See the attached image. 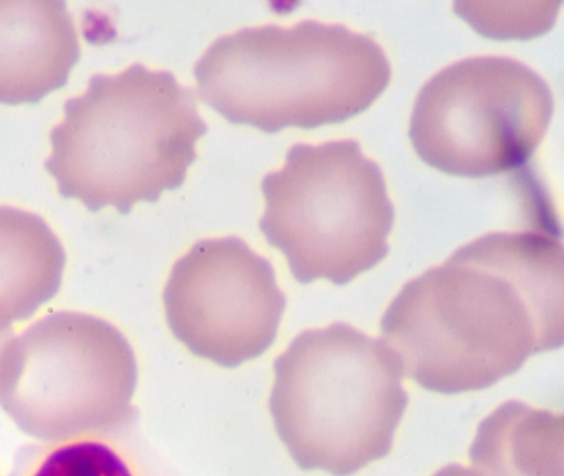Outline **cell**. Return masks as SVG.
I'll return each mask as SVG.
<instances>
[{"label": "cell", "instance_id": "obj_1", "mask_svg": "<svg viewBox=\"0 0 564 476\" xmlns=\"http://www.w3.org/2000/svg\"><path fill=\"white\" fill-rule=\"evenodd\" d=\"M563 267L550 235H485L402 288L382 317V343L422 389H487L563 346Z\"/></svg>", "mask_w": 564, "mask_h": 476}, {"label": "cell", "instance_id": "obj_2", "mask_svg": "<svg viewBox=\"0 0 564 476\" xmlns=\"http://www.w3.org/2000/svg\"><path fill=\"white\" fill-rule=\"evenodd\" d=\"M206 132L193 89L173 73L133 65L94 76L84 96L65 102L45 169L64 197L128 214L183 185Z\"/></svg>", "mask_w": 564, "mask_h": 476}, {"label": "cell", "instance_id": "obj_3", "mask_svg": "<svg viewBox=\"0 0 564 476\" xmlns=\"http://www.w3.org/2000/svg\"><path fill=\"white\" fill-rule=\"evenodd\" d=\"M200 99L234 125L312 129L366 111L391 82L365 33L305 20L220 36L194 68Z\"/></svg>", "mask_w": 564, "mask_h": 476}, {"label": "cell", "instance_id": "obj_4", "mask_svg": "<svg viewBox=\"0 0 564 476\" xmlns=\"http://www.w3.org/2000/svg\"><path fill=\"white\" fill-rule=\"evenodd\" d=\"M382 340L345 323L310 329L276 359L270 412L296 465L351 476L391 452L408 393Z\"/></svg>", "mask_w": 564, "mask_h": 476}, {"label": "cell", "instance_id": "obj_5", "mask_svg": "<svg viewBox=\"0 0 564 476\" xmlns=\"http://www.w3.org/2000/svg\"><path fill=\"white\" fill-rule=\"evenodd\" d=\"M262 191L260 230L300 283L346 284L388 255L394 207L381 169L358 141L293 145Z\"/></svg>", "mask_w": 564, "mask_h": 476}, {"label": "cell", "instance_id": "obj_6", "mask_svg": "<svg viewBox=\"0 0 564 476\" xmlns=\"http://www.w3.org/2000/svg\"><path fill=\"white\" fill-rule=\"evenodd\" d=\"M137 383L133 347L118 327L91 314H51L0 350V407L42 442L121 429Z\"/></svg>", "mask_w": 564, "mask_h": 476}, {"label": "cell", "instance_id": "obj_7", "mask_svg": "<svg viewBox=\"0 0 564 476\" xmlns=\"http://www.w3.org/2000/svg\"><path fill=\"white\" fill-rule=\"evenodd\" d=\"M553 109L550 86L530 66L508 56H474L422 86L409 138L431 167L458 177H488L533 158Z\"/></svg>", "mask_w": 564, "mask_h": 476}, {"label": "cell", "instance_id": "obj_8", "mask_svg": "<svg viewBox=\"0 0 564 476\" xmlns=\"http://www.w3.org/2000/svg\"><path fill=\"white\" fill-rule=\"evenodd\" d=\"M285 306L270 261L237 237L194 245L164 288L174 336L191 353L229 369L272 346Z\"/></svg>", "mask_w": 564, "mask_h": 476}, {"label": "cell", "instance_id": "obj_9", "mask_svg": "<svg viewBox=\"0 0 564 476\" xmlns=\"http://www.w3.org/2000/svg\"><path fill=\"white\" fill-rule=\"evenodd\" d=\"M80 43L67 3L0 0V102L34 105L67 85Z\"/></svg>", "mask_w": 564, "mask_h": 476}, {"label": "cell", "instance_id": "obj_10", "mask_svg": "<svg viewBox=\"0 0 564 476\" xmlns=\"http://www.w3.org/2000/svg\"><path fill=\"white\" fill-rule=\"evenodd\" d=\"M65 251L39 215L0 207V333L29 320L61 290Z\"/></svg>", "mask_w": 564, "mask_h": 476}, {"label": "cell", "instance_id": "obj_11", "mask_svg": "<svg viewBox=\"0 0 564 476\" xmlns=\"http://www.w3.org/2000/svg\"><path fill=\"white\" fill-rule=\"evenodd\" d=\"M470 462L480 476H564V420L511 402L478 426Z\"/></svg>", "mask_w": 564, "mask_h": 476}, {"label": "cell", "instance_id": "obj_12", "mask_svg": "<svg viewBox=\"0 0 564 476\" xmlns=\"http://www.w3.org/2000/svg\"><path fill=\"white\" fill-rule=\"evenodd\" d=\"M28 476H140L123 452L95 436L55 443Z\"/></svg>", "mask_w": 564, "mask_h": 476}, {"label": "cell", "instance_id": "obj_13", "mask_svg": "<svg viewBox=\"0 0 564 476\" xmlns=\"http://www.w3.org/2000/svg\"><path fill=\"white\" fill-rule=\"evenodd\" d=\"M434 476H480L474 468H465L460 465H451L435 473Z\"/></svg>", "mask_w": 564, "mask_h": 476}, {"label": "cell", "instance_id": "obj_14", "mask_svg": "<svg viewBox=\"0 0 564 476\" xmlns=\"http://www.w3.org/2000/svg\"><path fill=\"white\" fill-rule=\"evenodd\" d=\"M11 331H8V333H0V350H2V347L6 346V343H8V340L11 339Z\"/></svg>", "mask_w": 564, "mask_h": 476}]
</instances>
